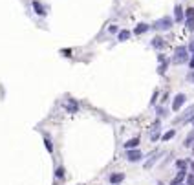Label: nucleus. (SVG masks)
<instances>
[{"instance_id":"nucleus-26","label":"nucleus","mask_w":194,"mask_h":185,"mask_svg":"<svg viewBox=\"0 0 194 185\" xmlns=\"http://www.w3.org/2000/svg\"><path fill=\"white\" fill-rule=\"evenodd\" d=\"M189 66H191V68L194 70V55H192V59H191V61H189Z\"/></svg>"},{"instance_id":"nucleus-25","label":"nucleus","mask_w":194,"mask_h":185,"mask_svg":"<svg viewBox=\"0 0 194 185\" xmlns=\"http://www.w3.org/2000/svg\"><path fill=\"white\" fill-rule=\"evenodd\" d=\"M187 49H189V52H194V41L189 44V48H187Z\"/></svg>"},{"instance_id":"nucleus-18","label":"nucleus","mask_w":194,"mask_h":185,"mask_svg":"<svg viewBox=\"0 0 194 185\" xmlns=\"http://www.w3.org/2000/svg\"><path fill=\"white\" fill-rule=\"evenodd\" d=\"M185 24H187L189 31H194V18H187V20H185Z\"/></svg>"},{"instance_id":"nucleus-28","label":"nucleus","mask_w":194,"mask_h":185,"mask_svg":"<svg viewBox=\"0 0 194 185\" xmlns=\"http://www.w3.org/2000/svg\"><path fill=\"white\" fill-rule=\"evenodd\" d=\"M191 167H192V172H194V161H192V163H191Z\"/></svg>"},{"instance_id":"nucleus-13","label":"nucleus","mask_w":194,"mask_h":185,"mask_svg":"<svg viewBox=\"0 0 194 185\" xmlns=\"http://www.w3.org/2000/svg\"><path fill=\"white\" fill-rule=\"evenodd\" d=\"M174 136H176V130H168V132H165V134H163V141H168V139H172Z\"/></svg>"},{"instance_id":"nucleus-16","label":"nucleus","mask_w":194,"mask_h":185,"mask_svg":"<svg viewBox=\"0 0 194 185\" xmlns=\"http://www.w3.org/2000/svg\"><path fill=\"white\" fill-rule=\"evenodd\" d=\"M156 159H157V154H152V156H150V159H148V161L145 163V169H150V167H152V163L156 161Z\"/></svg>"},{"instance_id":"nucleus-22","label":"nucleus","mask_w":194,"mask_h":185,"mask_svg":"<svg viewBox=\"0 0 194 185\" xmlns=\"http://www.w3.org/2000/svg\"><path fill=\"white\" fill-rule=\"evenodd\" d=\"M157 138H160V132H157V128H156V132H152V136H150V139H152V141H156Z\"/></svg>"},{"instance_id":"nucleus-2","label":"nucleus","mask_w":194,"mask_h":185,"mask_svg":"<svg viewBox=\"0 0 194 185\" xmlns=\"http://www.w3.org/2000/svg\"><path fill=\"white\" fill-rule=\"evenodd\" d=\"M172 24H174V20L170 17H161V18H157L156 22H154V29H157V31H167V29H170L172 28Z\"/></svg>"},{"instance_id":"nucleus-11","label":"nucleus","mask_w":194,"mask_h":185,"mask_svg":"<svg viewBox=\"0 0 194 185\" xmlns=\"http://www.w3.org/2000/svg\"><path fill=\"white\" fill-rule=\"evenodd\" d=\"M123 178H125V174H123V172H116V174H112V176H110V182L112 183H119V182H123Z\"/></svg>"},{"instance_id":"nucleus-7","label":"nucleus","mask_w":194,"mask_h":185,"mask_svg":"<svg viewBox=\"0 0 194 185\" xmlns=\"http://www.w3.org/2000/svg\"><path fill=\"white\" fill-rule=\"evenodd\" d=\"M174 20H176V22H181L183 20V9H181V6L174 7Z\"/></svg>"},{"instance_id":"nucleus-27","label":"nucleus","mask_w":194,"mask_h":185,"mask_svg":"<svg viewBox=\"0 0 194 185\" xmlns=\"http://www.w3.org/2000/svg\"><path fill=\"white\" fill-rule=\"evenodd\" d=\"M189 79H191V81L194 83V72H191V73H189Z\"/></svg>"},{"instance_id":"nucleus-23","label":"nucleus","mask_w":194,"mask_h":185,"mask_svg":"<svg viewBox=\"0 0 194 185\" xmlns=\"http://www.w3.org/2000/svg\"><path fill=\"white\" fill-rule=\"evenodd\" d=\"M157 72H160V73H161V75H163V73H165V72H167V64H161V66H160V70H157Z\"/></svg>"},{"instance_id":"nucleus-14","label":"nucleus","mask_w":194,"mask_h":185,"mask_svg":"<svg viewBox=\"0 0 194 185\" xmlns=\"http://www.w3.org/2000/svg\"><path fill=\"white\" fill-rule=\"evenodd\" d=\"M192 141H194V132H191V134H189V136L185 138V141H183V145H185V147H191V145H192Z\"/></svg>"},{"instance_id":"nucleus-8","label":"nucleus","mask_w":194,"mask_h":185,"mask_svg":"<svg viewBox=\"0 0 194 185\" xmlns=\"http://www.w3.org/2000/svg\"><path fill=\"white\" fill-rule=\"evenodd\" d=\"M128 39H130V31H128V29H121V31L117 33V41L125 42V41H128Z\"/></svg>"},{"instance_id":"nucleus-12","label":"nucleus","mask_w":194,"mask_h":185,"mask_svg":"<svg viewBox=\"0 0 194 185\" xmlns=\"http://www.w3.org/2000/svg\"><path fill=\"white\" fill-rule=\"evenodd\" d=\"M183 178H185V171H180V172L176 174V178L172 180V185H178V183H181V180H183Z\"/></svg>"},{"instance_id":"nucleus-24","label":"nucleus","mask_w":194,"mask_h":185,"mask_svg":"<svg viewBox=\"0 0 194 185\" xmlns=\"http://www.w3.org/2000/svg\"><path fill=\"white\" fill-rule=\"evenodd\" d=\"M44 143H46V148L51 152V143H49V139H44Z\"/></svg>"},{"instance_id":"nucleus-29","label":"nucleus","mask_w":194,"mask_h":185,"mask_svg":"<svg viewBox=\"0 0 194 185\" xmlns=\"http://www.w3.org/2000/svg\"><path fill=\"white\" fill-rule=\"evenodd\" d=\"M178 185H180V183H178Z\"/></svg>"},{"instance_id":"nucleus-21","label":"nucleus","mask_w":194,"mask_h":185,"mask_svg":"<svg viewBox=\"0 0 194 185\" xmlns=\"http://www.w3.org/2000/svg\"><path fill=\"white\" fill-rule=\"evenodd\" d=\"M55 174H57V178H62V176H64V169H62V167H59Z\"/></svg>"},{"instance_id":"nucleus-19","label":"nucleus","mask_w":194,"mask_h":185,"mask_svg":"<svg viewBox=\"0 0 194 185\" xmlns=\"http://www.w3.org/2000/svg\"><path fill=\"white\" fill-rule=\"evenodd\" d=\"M185 18H194V7H189V9H187Z\"/></svg>"},{"instance_id":"nucleus-3","label":"nucleus","mask_w":194,"mask_h":185,"mask_svg":"<svg viewBox=\"0 0 194 185\" xmlns=\"http://www.w3.org/2000/svg\"><path fill=\"white\" fill-rule=\"evenodd\" d=\"M185 101H187L185 94H178V96L174 97V101H172V110L174 112H180V108L185 104Z\"/></svg>"},{"instance_id":"nucleus-17","label":"nucleus","mask_w":194,"mask_h":185,"mask_svg":"<svg viewBox=\"0 0 194 185\" xmlns=\"http://www.w3.org/2000/svg\"><path fill=\"white\" fill-rule=\"evenodd\" d=\"M176 167L180 169V171H185V169H187V161H183V159H180V161H176Z\"/></svg>"},{"instance_id":"nucleus-1","label":"nucleus","mask_w":194,"mask_h":185,"mask_svg":"<svg viewBox=\"0 0 194 185\" xmlns=\"http://www.w3.org/2000/svg\"><path fill=\"white\" fill-rule=\"evenodd\" d=\"M187 61H189V49H187V46H178L176 49H174L172 62L174 64H181V62H187Z\"/></svg>"},{"instance_id":"nucleus-6","label":"nucleus","mask_w":194,"mask_h":185,"mask_svg":"<svg viewBox=\"0 0 194 185\" xmlns=\"http://www.w3.org/2000/svg\"><path fill=\"white\" fill-rule=\"evenodd\" d=\"M139 143H141V141H139V138H132V139H128V141L125 143V148H126V150H130V148H136Z\"/></svg>"},{"instance_id":"nucleus-15","label":"nucleus","mask_w":194,"mask_h":185,"mask_svg":"<svg viewBox=\"0 0 194 185\" xmlns=\"http://www.w3.org/2000/svg\"><path fill=\"white\" fill-rule=\"evenodd\" d=\"M66 110H68V112H72V114H73V112H77V104L73 103V101H70V103L66 104Z\"/></svg>"},{"instance_id":"nucleus-9","label":"nucleus","mask_w":194,"mask_h":185,"mask_svg":"<svg viewBox=\"0 0 194 185\" xmlns=\"http://www.w3.org/2000/svg\"><path fill=\"white\" fill-rule=\"evenodd\" d=\"M33 9H35V13L41 15V17H44V15H46V11H44V7H42V4H39L37 0L33 2Z\"/></svg>"},{"instance_id":"nucleus-10","label":"nucleus","mask_w":194,"mask_h":185,"mask_svg":"<svg viewBox=\"0 0 194 185\" xmlns=\"http://www.w3.org/2000/svg\"><path fill=\"white\" fill-rule=\"evenodd\" d=\"M148 28H150V26H148V24H137V28L136 29H134V33H136V35H141V33H145V31H148Z\"/></svg>"},{"instance_id":"nucleus-5","label":"nucleus","mask_w":194,"mask_h":185,"mask_svg":"<svg viewBox=\"0 0 194 185\" xmlns=\"http://www.w3.org/2000/svg\"><path fill=\"white\" fill-rule=\"evenodd\" d=\"M152 46L157 48V49H163L167 46V42H165V39H161V37H154L152 39Z\"/></svg>"},{"instance_id":"nucleus-4","label":"nucleus","mask_w":194,"mask_h":185,"mask_svg":"<svg viewBox=\"0 0 194 185\" xmlns=\"http://www.w3.org/2000/svg\"><path fill=\"white\" fill-rule=\"evenodd\" d=\"M126 158H128V161H137V159L143 158V154L136 150V148H130V150H126Z\"/></svg>"},{"instance_id":"nucleus-20","label":"nucleus","mask_w":194,"mask_h":185,"mask_svg":"<svg viewBox=\"0 0 194 185\" xmlns=\"http://www.w3.org/2000/svg\"><path fill=\"white\" fill-rule=\"evenodd\" d=\"M187 185H194V174H189L187 176Z\"/></svg>"}]
</instances>
